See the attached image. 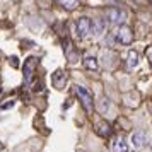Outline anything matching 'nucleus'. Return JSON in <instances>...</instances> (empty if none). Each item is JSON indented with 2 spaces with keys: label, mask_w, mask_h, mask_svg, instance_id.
I'll list each match as a JSON object with an SVG mask.
<instances>
[{
  "label": "nucleus",
  "mask_w": 152,
  "mask_h": 152,
  "mask_svg": "<svg viewBox=\"0 0 152 152\" xmlns=\"http://www.w3.org/2000/svg\"><path fill=\"white\" fill-rule=\"evenodd\" d=\"M106 17H108V21H110L111 24H116V26H120V24H123V22H125V19H126V14H125L121 9L111 7V9H108Z\"/></svg>",
  "instance_id": "nucleus-3"
},
{
  "label": "nucleus",
  "mask_w": 152,
  "mask_h": 152,
  "mask_svg": "<svg viewBox=\"0 0 152 152\" xmlns=\"http://www.w3.org/2000/svg\"><path fill=\"white\" fill-rule=\"evenodd\" d=\"M126 65H128V69H135V67L138 65V53L135 51V50H130V51H128Z\"/></svg>",
  "instance_id": "nucleus-10"
},
{
  "label": "nucleus",
  "mask_w": 152,
  "mask_h": 152,
  "mask_svg": "<svg viewBox=\"0 0 152 152\" xmlns=\"http://www.w3.org/2000/svg\"><path fill=\"white\" fill-rule=\"evenodd\" d=\"M110 125L108 123H99L97 125V133L99 135H110Z\"/></svg>",
  "instance_id": "nucleus-13"
},
{
  "label": "nucleus",
  "mask_w": 152,
  "mask_h": 152,
  "mask_svg": "<svg viewBox=\"0 0 152 152\" xmlns=\"http://www.w3.org/2000/svg\"><path fill=\"white\" fill-rule=\"evenodd\" d=\"M84 67L87 70H96L97 69V60L94 56H86V58H84Z\"/></svg>",
  "instance_id": "nucleus-11"
},
{
  "label": "nucleus",
  "mask_w": 152,
  "mask_h": 152,
  "mask_svg": "<svg viewBox=\"0 0 152 152\" xmlns=\"http://www.w3.org/2000/svg\"><path fill=\"white\" fill-rule=\"evenodd\" d=\"M62 4V7H65L67 10H72V9L77 7V0H58Z\"/></svg>",
  "instance_id": "nucleus-12"
},
{
  "label": "nucleus",
  "mask_w": 152,
  "mask_h": 152,
  "mask_svg": "<svg viewBox=\"0 0 152 152\" xmlns=\"http://www.w3.org/2000/svg\"><path fill=\"white\" fill-rule=\"evenodd\" d=\"M67 82V75L63 74L62 70H58V72H55V77H53V84H55L56 89H62L63 84Z\"/></svg>",
  "instance_id": "nucleus-9"
},
{
  "label": "nucleus",
  "mask_w": 152,
  "mask_h": 152,
  "mask_svg": "<svg viewBox=\"0 0 152 152\" xmlns=\"http://www.w3.org/2000/svg\"><path fill=\"white\" fill-rule=\"evenodd\" d=\"M108 104H110V103H108V99H103V106H101V110H108Z\"/></svg>",
  "instance_id": "nucleus-14"
},
{
  "label": "nucleus",
  "mask_w": 152,
  "mask_h": 152,
  "mask_svg": "<svg viewBox=\"0 0 152 152\" xmlns=\"http://www.w3.org/2000/svg\"><path fill=\"white\" fill-rule=\"evenodd\" d=\"M34 58H29L26 65H24V82L26 84H31V77H33V72H34Z\"/></svg>",
  "instance_id": "nucleus-7"
},
{
  "label": "nucleus",
  "mask_w": 152,
  "mask_h": 152,
  "mask_svg": "<svg viewBox=\"0 0 152 152\" xmlns=\"http://www.w3.org/2000/svg\"><path fill=\"white\" fill-rule=\"evenodd\" d=\"M145 140H147V137H145V132L142 130H137V132H133L132 133V137H130V144L133 149H142L145 144Z\"/></svg>",
  "instance_id": "nucleus-5"
},
{
  "label": "nucleus",
  "mask_w": 152,
  "mask_h": 152,
  "mask_svg": "<svg viewBox=\"0 0 152 152\" xmlns=\"http://www.w3.org/2000/svg\"><path fill=\"white\" fill-rule=\"evenodd\" d=\"M113 152H130V149H128L126 142L120 137V138H116V140L113 142Z\"/></svg>",
  "instance_id": "nucleus-8"
},
{
  "label": "nucleus",
  "mask_w": 152,
  "mask_h": 152,
  "mask_svg": "<svg viewBox=\"0 0 152 152\" xmlns=\"http://www.w3.org/2000/svg\"><path fill=\"white\" fill-rule=\"evenodd\" d=\"M91 33V19L89 17H79L75 21V36L82 39Z\"/></svg>",
  "instance_id": "nucleus-2"
},
{
  "label": "nucleus",
  "mask_w": 152,
  "mask_h": 152,
  "mask_svg": "<svg viewBox=\"0 0 152 152\" xmlns=\"http://www.w3.org/2000/svg\"><path fill=\"white\" fill-rule=\"evenodd\" d=\"M116 39L120 43H123V45H130L132 39H133V33H132V29L126 28V26H121V28L116 31Z\"/></svg>",
  "instance_id": "nucleus-4"
},
{
  "label": "nucleus",
  "mask_w": 152,
  "mask_h": 152,
  "mask_svg": "<svg viewBox=\"0 0 152 152\" xmlns=\"http://www.w3.org/2000/svg\"><path fill=\"white\" fill-rule=\"evenodd\" d=\"M91 31L94 33L96 36L103 34L104 31H106V19H94V21L91 22Z\"/></svg>",
  "instance_id": "nucleus-6"
},
{
  "label": "nucleus",
  "mask_w": 152,
  "mask_h": 152,
  "mask_svg": "<svg viewBox=\"0 0 152 152\" xmlns=\"http://www.w3.org/2000/svg\"><path fill=\"white\" fill-rule=\"evenodd\" d=\"M75 94L79 97V101L82 104V108L86 110V113H92V108H94V103H92V94L86 89L84 86H75Z\"/></svg>",
  "instance_id": "nucleus-1"
}]
</instances>
